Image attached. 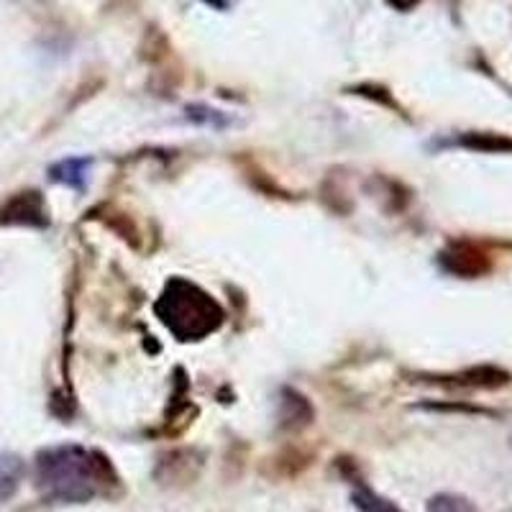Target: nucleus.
Listing matches in <instances>:
<instances>
[{
    "label": "nucleus",
    "mask_w": 512,
    "mask_h": 512,
    "mask_svg": "<svg viewBox=\"0 0 512 512\" xmlns=\"http://www.w3.org/2000/svg\"><path fill=\"white\" fill-rule=\"evenodd\" d=\"M34 482L44 500L57 505H85L95 497L111 495L121 479L103 451L64 443L41 448L36 454Z\"/></svg>",
    "instance_id": "nucleus-1"
},
{
    "label": "nucleus",
    "mask_w": 512,
    "mask_h": 512,
    "mask_svg": "<svg viewBox=\"0 0 512 512\" xmlns=\"http://www.w3.org/2000/svg\"><path fill=\"white\" fill-rule=\"evenodd\" d=\"M154 313L180 341H200L223 326V310L213 295L182 277L164 285Z\"/></svg>",
    "instance_id": "nucleus-2"
},
{
    "label": "nucleus",
    "mask_w": 512,
    "mask_h": 512,
    "mask_svg": "<svg viewBox=\"0 0 512 512\" xmlns=\"http://www.w3.org/2000/svg\"><path fill=\"white\" fill-rule=\"evenodd\" d=\"M200 469H203V454H198L195 448H172L159 456L154 479L162 487H187L198 477Z\"/></svg>",
    "instance_id": "nucleus-3"
},
{
    "label": "nucleus",
    "mask_w": 512,
    "mask_h": 512,
    "mask_svg": "<svg viewBox=\"0 0 512 512\" xmlns=\"http://www.w3.org/2000/svg\"><path fill=\"white\" fill-rule=\"evenodd\" d=\"M0 226H24V228H47L49 210L39 190L16 192L13 198L0 205Z\"/></svg>",
    "instance_id": "nucleus-4"
},
{
    "label": "nucleus",
    "mask_w": 512,
    "mask_h": 512,
    "mask_svg": "<svg viewBox=\"0 0 512 512\" xmlns=\"http://www.w3.org/2000/svg\"><path fill=\"white\" fill-rule=\"evenodd\" d=\"M438 264L443 267V272L461 277V280H477L492 269V262L482 249L472 244H461V241L443 249L438 256Z\"/></svg>",
    "instance_id": "nucleus-5"
},
{
    "label": "nucleus",
    "mask_w": 512,
    "mask_h": 512,
    "mask_svg": "<svg viewBox=\"0 0 512 512\" xmlns=\"http://www.w3.org/2000/svg\"><path fill=\"white\" fill-rule=\"evenodd\" d=\"M512 374L492 364H482V367L464 369V372L454 374V377H441V382L454 384V387H474V390H500L505 384H510Z\"/></svg>",
    "instance_id": "nucleus-6"
},
{
    "label": "nucleus",
    "mask_w": 512,
    "mask_h": 512,
    "mask_svg": "<svg viewBox=\"0 0 512 512\" xmlns=\"http://www.w3.org/2000/svg\"><path fill=\"white\" fill-rule=\"evenodd\" d=\"M315 410L305 395L295 390L282 392L280 400V428L282 431H303L313 423Z\"/></svg>",
    "instance_id": "nucleus-7"
},
{
    "label": "nucleus",
    "mask_w": 512,
    "mask_h": 512,
    "mask_svg": "<svg viewBox=\"0 0 512 512\" xmlns=\"http://www.w3.org/2000/svg\"><path fill=\"white\" fill-rule=\"evenodd\" d=\"M26 461L18 454H0V505L11 502L24 484Z\"/></svg>",
    "instance_id": "nucleus-8"
},
{
    "label": "nucleus",
    "mask_w": 512,
    "mask_h": 512,
    "mask_svg": "<svg viewBox=\"0 0 512 512\" xmlns=\"http://www.w3.org/2000/svg\"><path fill=\"white\" fill-rule=\"evenodd\" d=\"M351 505H354L356 512H405L397 502L374 492V489L364 482L356 484L354 492H351Z\"/></svg>",
    "instance_id": "nucleus-9"
},
{
    "label": "nucleus",
    "mask_w": 512,
    "mask_h": 512,
    "mask_svg": "<svg viewBox=\"0 0 512 512\" xmlns=\"http://www.w3.org/2000/svg\"><path fill=\"white\" fill-rule=\"evenodd\" d=\"M88 167H90V159H82V157H72V159H64V162H57L52 169H49V177L52 182H59V185H67V187H77L80 190L88 180Z\"/></svg>",
    "instance_id": "nucleus-10"
},
{
    "label": "nucleus",
    "mask_w": 512,
    "mask_h": 512,
    "mask_svg": "<svg viewBox=\"0 0 512 512\" xmlns=\"http://www.w3.org/2000/svg\"><path fill=\"white\" fill-rule=\"evenodd\" d=\"M459 144L466 146V149H477V152H492V154L512 152V139H507V136H500V134H479V131H474V134L461 136Z\"/></svg>",
    "instance_id": "nucleus-11"
},
{
    "label": "nucleus",
    "mask_w": 512,
    "mask_h": 512,
    "mask_svg": "<svg viewBox=\"0 0 512 512\" xmlns=\"http://www.w3.org/2000/svg\"><path fill=\"white\" fill-rule=\"evenodd\" d=\"M425 510L428 512H479V507L464 495H456V492H441V495H433L431 500H428Z\"/></svg>",
    "instance_id": "nucleus-12"
},
{
    "label": "nucleus",
    "mask_w": 512,
    "mask_h": 512,
    "mask_svg": "<svg viewBox=\"0 0 512 512\" xmlns=\"http://www.w3.org/2000/svg\"><path fill=\"white\" fill-rule=\"evenodd\" d=\"M420 3H423V0H387V6H392L395 11H400V13L413 11V8H418Z\"/></svg>",
    "instance_id": "nucleus-13"
},
{
    "label": "nucleus",
    "mask_w": 512,
    "mask_h": 512,
    "mask_svg": "<svg viewBox=\"0 0 512 512\" xmlns=\"http://www.w3.org/2000/svg\"><path fill=\"white\" fill-rule=\"evenodd\" d=\"M205 3H210V6H216V8H226L228 6V0H205Z\"/></svg>",
    "instance_id": "nucleus-14"
}]
</instances>
